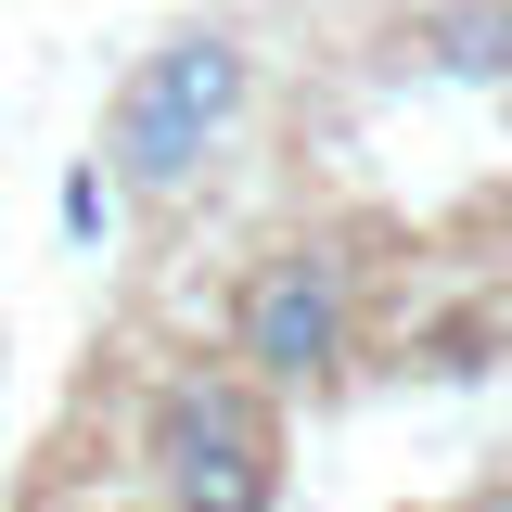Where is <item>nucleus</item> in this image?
<instances>
[{"label": "nucleus", "mask_w": 512, "mask_h": 512, "mask_svg": "<svg viewBox=\"0 0 512 512\" xmlns=\"http://www.w3.org/2000/svg\"><path fill=\"white\" fill-rule=\"evenodd\" d=\"M244 116H256V39L244 26H167V39L116 77L90 167H103L116 205H192Z\"/></svg>", "instance_id": "f257e3e1"}, {"label": "nucleus", "mask_w": 512, "mask_h": 512, "mask_svg": "<svg viewBox=\"0 0 512 512\" xmlns=\"http://www.w3.org/2000/svg\"><path fill=\"white\" fill-rule=\"evenodd\" d=\"M231 359H244L256 397H295V384H333L359 359V256L346 231H295L244 269L231 295Z\"/></svg>", "instance_id": "f03ea898"}, {"label": "nucleus", "mask_w": 512, "mask_h": 512, "mask_svg": "<svg viewBox=\"0 0 512 512\" xmlns=\"http://www.w3.org/2000/svg\"><path fill=\"white\" fill-rule=\"evenodd\" d=\"M154 487L167 512H269L282 500V423L244 372H167L154 384Z\"/></svg>", "instance_id": "7ed1b4c3"}, {"label": "nucleus", "mask_w": 512, "mask_h": 512, "mask_svg": "<svg viewBox=\"0 0 512 512\" xmlns=\"http://www.w3.org/2000/svg\"><path fill=\"white\" fill-rule=\"evenodd\" d=\"M423 52H436V77L512 90V0H423Z\"/></svg>", "instance_id": "20e7f679"}, {"label": "nucleus", "mask_w": 512, "mask_h": 512, "mask_svg": "<svg viewBox=\"0 0 512 512\" xmlns=\"http://www.w3.org/2000/svg\"><path fill=\"white\" fill-rule=\"evenodd\" d=\"M52 218H64V244H103V231H116V192H103V167H90V154L52 180Z\"/></svg>", "instance_id": "39448f33"}, {"label": "nucleus", "mask_w": 512, "mask_h": 512, "mask_svg": "<svg viewBox=\"0 0 512 512\" xmlns=\"http://www.w3.org/2000/svg\"><path fill=\"white\" fill-rule=\"evenodd\" d=\"M461 512H512V474H487V487H474V500H461Z\"/></svg>", "instance_id": "423d86ee"}]
</instances>
